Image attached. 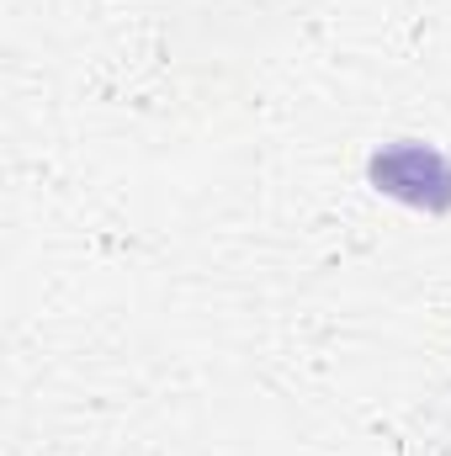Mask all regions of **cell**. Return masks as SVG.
Instances as JSON below:
<instances>
[{
  "instance_id": "cell-1",
  "label": "cell",
  "mask_w": 451,
  "mask_h": 456,
  "mask_svg": "<svg viewBox=\"0 0 451 456\" xmlns=\"http://www.w3.org/2000/svg\"><path fill=\"white\" fill-rule=\"evenodd\" d=\"M366 181H372L377 197L404 202V208H414L425 218H447L451 213V159L425 138H393V143L372 149Z\"/></svg>"
}]
</instances>
